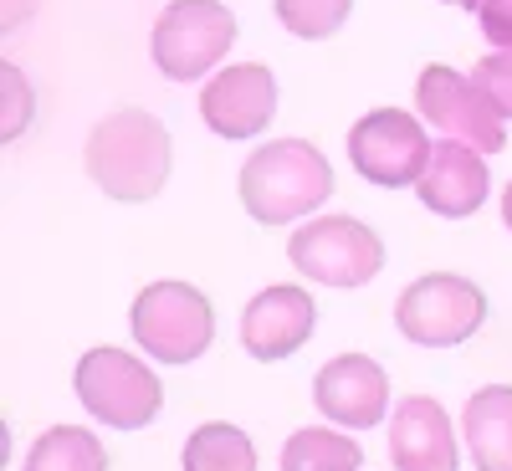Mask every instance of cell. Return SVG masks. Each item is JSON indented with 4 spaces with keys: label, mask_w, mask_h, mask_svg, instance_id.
I'll return each mask as SVG.
<instances>
[{
    "label": "cell",
    "mask_w": 512,
    "mask_h": 471,
    "mask_svg": "<svg viewBox=\"0 0 512 471\" xmlns=\"http://www.w3.org/2000/svg\"><path fill=\"white\" fill-rule=\"evenodd\" d=\"M88 175L113 200H154L169 180V134L144 108H113L88 134Z\"/></svg>",
    "instance_id": "cell-1"
},
{
    "label": "cell",
    "mask_w": 512,
    "mask_h": 471,
    "mask_svg": "<svg viewBox=\"0 0 512 471\" xmlns=\"http://www.w3.org/2000/svg\"><path fill=\"white\" fill-rule=\"evenodd\" d=\"M333 195V169L308 139L262 144L241 164V205L251 221L287 226Z\"/></svg>",
    "instance_id": "cell-2"
},
{
    "label": "cell",
    "mask_w": 512,
    "mask_h": 471,
    "mask_svg": "<svg viewBox=\"0 0 512 471\" xmlns=\"http://www.w3.org/2000/svg\"><path fill=\"white\" fill-rule=\"evenodd\" d=\"M77 400L88 405L93 420H103L108 431H144L164 405V384L154 379V369H144V359L123 354V349H88L77 359Z\"/></svg>",
    "instance_id": "cell-3"
},
{
    "label": "cell",
    "mask_w": 512,
    "mask_h": 471,
    "mask_svg": "<svg viewBox=\"0 0 512 471\" xmlns=\"http://www.w3.org/2000/svg\"><path fill=\"white\" fill-rule=\"evenodd\" d=\"M128 323H134L144 354H154L159 364H190L216 338V313H210L205 292L190 282H149L134 297Z\"/></svg>",
    "instance_id": "cell-4"
},
{
    "label": "cell",
    "mask_w": 512,
    "mask_h": 471,
    "mask_svg": "<svg viewBox=\"0 0 512 471\" xmlns=\"http://www.w3.org/2000/svg\"><path fill=\"white\" fill-rule=\"evenodd\" d=\"M287 262L323 287H364L384 267V246L354 216H323V221H308L292 231Z\"/></svg>",
    "instance_id": "cell-5"
},
{
    "label": "cell",
    "mask_w": 512,
    "mask_h": 471,
    "mask_svg": "<svg viewBox=\"0 0 512 471\" xmlns=\"http://www.w3.org/2000/svg\"><path fill=\"white\" fill-rule=\"evenodd\" d=\"M487 318V297L477 282L466 277H451V272H436V277H420L400 292L395 303V323L410 344L420 349H451V344H466Z\"/></svg>",
    "instance_id": "cell-6"
},
{
    "label": "cell",
    "mask_w": 512,
    "mask_h": 471,
    "mask_svg": "<svg viewBox=\"0 0 512 471\" xmlns=\"http://www.w3.org/2000/svg\"><path fill=\"white\" fill-rule=\"evenodd\" d=\"M236 41V16L221 0H169L154 21V62L164 77L195 82L216 67Z\"/></svg>",
    "instance_id": "cell-7"
},
{
    "label": "cell",
    "mask_w": 512,
    "mask_h": 471,
    "mask_svg": "<svg viewBox=\"0 0 512 471\" xmlns=\"http://www.w3.org/2000/svg\"><path fill=\"white\" fill-rule=\"evenodd\" d=\"M415 108L425 123H436L446 139H461L482 154H497L507 149V118L492 108V98L482 93L477 77H461L456 67H441L431 62L420 77H415Z\"/></svg>",
    "instance_id": "cell-8"
},
{
    "label": "cell",
    "mask_w": 512,
    "mask_h": 471,
    "mask_svg": "<svg viewBox=\"0 0 512 471\" xmlns=\"http://www.w3.org/2000/svg\"><path fill=\"white\" fill-rule=\"evenodd\" d=\"M349 159L369 185L400 190L415 185L425 175V159H431V144H425V128L415 113L400 108H374L349 128Z\"/></svg>",
    "instance_id": "cell-9"
},
{
    "label": "cell",
    "mask_w": 512,
    "mask_h": 471,
    "mask_svg": "<svg viewBox=\"0 0 512 471\" xmlns=\"http://www.w3.org/2000/svg\"><path fill=\"white\" fill-rule=\"evenodd\" d=\"M200 113L221 139H256L267 134V123L277 113V82L262 62H236L205 82Z\"/></svg>",
    "instance_id": "cell-10"
},
{
    "label": "cell",
    "mask_w": 512,
    "mask_h": 471,
    "mask_svg": "<svg viewBox=\"0 0 512 471\" xmlns=\"http://www.w3.org/2000/svg\"><path fill=\"white\" fill-rule=\"evenodd\" d=\"M313 400L333 425H344V431H369V425H379L384 410H390V379H384V369L364 354H338L318 369Z\"/></svg>",
    "instance_id": "cell-11"
},
{
    "label": "cell",
    "mask_w": 512,
    "mask_h": 471,
    "mask_svg": "<svg viewBox=\"0 0 512 471\" xmlns=\"http://www.w3.org/2000/svg\"><path fill=\"white\" fill-rule=\"evenodd\" d=\"M313 323H318V303L303 287H267L241 313V344L251 359L272 364V359H287L303 349Z\"/></svg>",
    "instance_id": "cell-12"
},
{
    "label": "cell",
    "mask_w": 512,
    "mask_h": 471,
    "mask_svg": "<svg viewBox=\"0 0 512 471\" xmlns=\"http://www.w3.org/2000/svg\"><path fill=\"white\" fill-rule=\"evenodd\" d=\"M487 164H482V149L461 144V139H446V144H431V159H425V175L415 180V195L425 210H436L446 221H461L487 200Z\"/></svg>",
    "instance_id": "cell-13"
},
{
    "label": "cell",
    "mask_w": 512,
    "mask_h": 471,
    "mask_svg": "<svg viewBox=\"0 0 512 471\" xmlns=\"http://www.w3.org/2000/svg\"><path fill=\"white\" fill-rule=\"evenodd\" d=\"M390 461L395 471H456L451 420L431 395H405L390 420Z\"/></svg>",
    "instance_id": "cell-14"
},
{
    "label": "cell",
    "mask_w": 512,
    "mask_h": 471,
    "mask_svg": "<svg viewBox=\"0 0 512 471\" xmlns=\"http://www.w3.org/2000/svg\"><path fill=\"white\" fill-rule=\"evenodd\" d=\"M461 431L477 471H512V384H487L466 400Z\"/></svg>",
    "instance_id": "cell-15"
},
{
    "label": "cell",
    "mask_w": 512,
    "mask_h": 471,
    "mask_svg": "<svg viewBox=\"0 0 512 471\" xmlns=\"http://www.w3.org/2000/svg\"><path fill=\"white\" fill-rule=\"evenodd\" d=\"M185 471H256V446L231 420H210L185 441Z\"/></svg>",
    "instance_id": "cell-16"
},
{
    "label": "cell",
    "mask_w": 512,
    "mask_h": 471,
    "mask_svg": "<svg viewBox=\"0 0 512 471\" xmlns=\"http://www.w3.org/2000/svg\"><path fill=\"white\" fill-rule=\"evenodd\" d=\"M26 471H108V456L93 431L57 425V431H41V441L26 451Z\"/></svg>",
    "instance_id": "cell-17"
},
{
    "label": "cell",
    "mask_w": 512,
    "mask_h": 471,
    "mask_svg": "<svg viewBox=\"0 0 512 471\" xmlns=\"http://www.w3.org/2000/svg\"><path fill=\"white\" fill-rule=\"evenodd\" d=\"M359 441L338 431H292L282 446V471H359Z\"/></svg>",
    "instance_id": "cell-18"
},
{
    "label": "cell",
    "mask_w": 512,
    "mask_h": 471,
    "mask_svg": "<svg viewBox=\"0 0 512 471\" xmlns=\"http://www.w3.org/2000/svg\"><path fill=\"white\" fill-rule=\"evenodd\" d=\"M349 11H354V0H277V21L303 41L333 36L349 21Z\"/></svg>",
    "instance_id": "cell-19"
},
{
    "label": "cell",
    "mask_w": 512,
    "mask_h": 471,
    "mask_svg": "<svg viewBox=\"0 0 512 471\" xmlns=\"http://www.w3.org/2000/svg\"><path fill=\"white\" fill-rule=\"evenodd\" d=\"M472 77L482 82V93L492 98V108L502 113V118H512V52H487L477 67H472Z\"/></svg>",
    "instance_id": "cell-20"
},
{
    "label": "cell",
    "mask_w": 512,
    "mask_h": 471,
    "mask_svg": "<svg viewBox=\"0 0 512 471\" xmlns=\"http://www.w3.org/2000/svg\"><path fill=\"white\" fill-rule=\"evenodd\" d=\"M477 21L492 47L512 52V0H477Z\"/></svg>",
    "instance_id": "cell-21"
},
{
    "label": "cell",
    "mask_w": 512,
    "mask_h": 471,
    "mask_svg": "<svg viewBox=\"0 0 512 471\" xmlns=\"http://www.w3.org/2000/svg\"><path fill=\"white\" fill-rule=\"evenodd\" d=\"M502 221H507V231H512V180H507V190H502Z\"/></svg>",
    "instance_id": "cell-22"
},
{
    "label": "cell",
    "mask_w": 512,
    "mask_h": 471,
    "mask_svg": "<svg viewBox=\"0 0 512 471\" xmlns=\"http://www.w3.org/2000/svg\"><path fill=\"white\" fill-rule=\"evenodd\" d=\"M446 6H466V11H477V0H446Z\"/></svg>",
    "instance_id": "cell-23"
}]
</instances>
